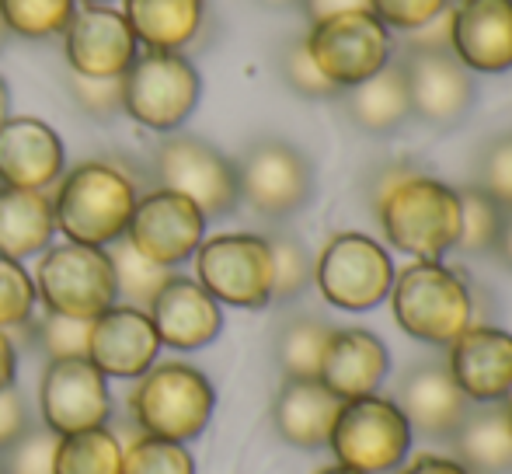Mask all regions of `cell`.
I'll return each mask as SVG.
<instances>
[{"mask_svg": "<svg viewBox=\"0 0 512 474\" xmlns=\"http://www.w3.org/2000/svg\"><path fill=\"white\" fill-rule=\"evenodd\" d=\"M401 474H467L453 457H436V454H422L408 464Z\"/></svg>", "mask_w": 512, "mask_h": 474, "instance_id": "obj_45", "label": "cell"}, {"mask_svg": "<svg viewBox=\"0 0 512 474\" xmlns=\"http://www.w3.org/2000/svg\"><path fill=\"white\" fill-rule=\"evenodd\" d=\"M304 14L310 21L321 18H335V14H349V11H370V0H304Z\"/></svg>", "mask_w": 512, "mask_h": 474, "instance_id": "obj_44", "label": "cell"}, {"mask_svg": "<svg viewBox=\"0 0 512 474\" xmlns=\"http://www.w3.org/2000/svg\"><path fill=\"white\" fill-rule=\"evenodd\" d=\"M279 74H283L286 88L297 91L300 98H338L342 91L321 74V67L310 56L304 35L300 39H290L279 53Z\"/></svg>", "mask_w": 512, "mask_h": 474, "instance_id": "obj_38", "label": "cell"}, {"mask_svg": "<svg viewBox=\"0 0 512 474\" xmlns=\"http://www.w3.org/2000/svg\"><path fill=\"white\" fill-rule=\"evenodd\" d=\"M108 258H112V272H115V304L140 307V311H147L157 293H161V286L175 276L171 269H164V265L150 262L147 255H140L126 237L108 244Z\"/></svg>", "mask_w": 512, "mask_h": 474, "instance_id": "obj_29", "label": "cell"}, {"mask_svg": "<svg viewBox=\"0 0 512 474\" xmlns=\"http://www.w3.org/2000/svg\"><path fill=\"white\" fill-rule=\"evenodd\" d=\"M35 297L63 318L95 321L115 304V272L108 248L91 244H49L35 265Z\"/></svg>", "mask_w": 512, "mask_h": 474, "instance_id": "obj_7", "label": "cell"}, {"mask_svg": "<svg viewBox=\"0 0 512 474\" xmlns=\"http://www.w3.org/2000/svg\"><path fill=\"white\" fill-rule=\"evenodd\" d=\"M67 91L84 116L98 122L122 116V77H81L67 70Z\"/></svg>", "mask_w": 512, "mask_h": 474, "instance_id": "obj_40", "label": "cell"}, {"mask_svg": "<svg viewBox=\"0 0 512 474\" xmlns=\"http://www.w3.org/2000/svg\"><path fill=\"white\" fill-rule=\"evenodd\" d=\"M450 377L467 401L492 405L512 394V335L495 325H471L450 342Z\"/></svg>", "mask_w": 512, "mask_h": 474, "instance_id": "obj_20", "label": "cell"}, {"mask_svg": "<svg viewBox=\"0 0 512 474\" xmlns=\"http://www.w3.org/2000/svg\"><path fill=\"white\" fill-rule=\"evenodd\" d=\"M136 199H140V185L119 161L91 157L63 171V178L56 182V231L74 244L108 248L126 237Z\"/></svg>", "mask_w": 512, "mask_h": 474, "instance_id": "obj_2", "label": "cell"}, {"mask_svg": "<svg viewBox=\"0 0 512 474\" xmlns=\"http://www.w3.org/2000/svg\"><path fill=\"white\" fill-rule=\"evenodd\" d=\"M122 18L143 49L185 53L206 28V0H122Z\"/></svg>", "mask_w": 512, "mask_h": 474, "instance_id": "obj_25", "label": "cell"}, {"mask_svg": "<svg viewBox=\"0 0 512 474\" xmlns=\"http://www.w3.org/2000/svg\"><path fill=\"white\" fill-rule=\"evenodd\" d=\"M126 241L150 262L175 269V265L189 262L199 244L206 241V213L192 199L171 189L140 192L126 227Z\"/></svg>", "mask_w": 512, "mask_h": 474, "instance_id": "obj_13", "label": "cell"}, {"mask_svg": "<svg viewBox=\"0 0 512 474\" xmlns=\"http://www.w3.org/2000/svg\"><path fill=\"white\" fill-rule=\"evenodd\" d=\"M391 251L370 234L338 231L314 258V286L331 307L349 314L373 311L394 286Z\"/></svg>", "mask_w": 512, "mask_h": 474, "instance_id": "obj_6", "label": "cell"}, {"mask_svg": "<svg viewBox=\"0 0 512 474\" xmlns=\"http://www.w3.org/2000/svg\"><path fill=\"white\" fill-rule=\"evenodd\" d=\"M387 373H391V353H387L380 335L366 332V328H331L317 380L338 401L377 394Z\"/></svg>", "mask_w": 512, "mask_h": 474, "instance_id": "obj_23", "label": "cell"}, {"mask_svg": "<svg viewBox=\"0 0 512 474\" xmlns=\"http://www.w3.org/2000/svg\"><path fill=\"white\" fill-rule=\"evenodd\" d=\"M56 217L49 192L0 189V255L25 262L53 244Z\"/></svg>", "mask_w": 512, "mask_h": 474, "instance_id": "obj_27", "label": "cell"}, {"mask_svg": "<svg viewBox=\"0 0 512 474\" xmlns=\"http://www.w3.org/2000/svg\"><path fill=\"white\" fill-rule=\"evenodd\" d=\"M460 196V237L457 248L467 251V255H485V251L495 248V237L502 231V210L492 196L471 185V189H457Z\"/></svg>", "mask_w": 512, "mask_h": 474, "instance_id": "obj_34", "label": "cell"}, {"mask_svg": "<svg viewBox=\"0 0 512 474\" xmlns=\"http://www.w3.org/2000/svg\"><path fill=\"white\" fill-rule=\"evenodd\" d=\"M331 339V325L310 314H297V318L283 321L276 335V363L283 370V377L310 380L321 370L324 346Z\"/></svg>", "mask_w": 512, "mask_h": 474, "instance_id": "obj_30", "label": "cell"}, {"mask_svg": "<svg viewBox=\"0 0 512 474\" xmlns=\"http://www.w3.org/2000/svg\"><path fill=\"white\" fill-rule=\"evenodd\" d=\"M39 415L56 436L105 426L112 415L108 377L91 359H53L39 384Z\"/></svg>", "mask_w": 512, "mask_h": 474, "instance_id": "obj_14", "label": "cell"}, {"mask_svg": "<svg viewBox=\"0 0 512 474\" xmlns=\"http://www.w3.org/2000/svg\"><path fill=\"white\" fill-rule=\"evenodd\" d=\"M32 412H28L25 398H21L18 387H7L0 391V450L11 447L18 436H25L32 429Z\"/></svg>", "mask_w": 512, "mask_h": 474, "instance_id": "obj_43", "label": "cell"}, {"mask_svg": "<svg viewBox=\"0 0 512 474\" xmlns=\"http://www.w3.org/2000/svg\"><path fill=\"white\" fill-rule=\"evenodd\" d=\"M310 56L338 91L356 88L394 60V35L373 11H349L310 21Z\"/></svg>", "mask_w": 512, "mask_h": 474, "instance_id": "obj_11", "label": "cell"}, {"mask_svg": "<svg viewBox=\"0 0 512 474\" xmlns=\"http://www.w3.org/2000/svg\"><path fill=\"white\" fill-rule=\"evenodd\" d=\"M394 405L408 419L411 433L429 440H450L471 412V401L443 363H418L415 370H408L398 384Z\"/></svg>", "mask_w": 512, "mask_h": 474, "instance_id": "obj_22", "label": "cell"}, {"mask_svg": "<svg viewBox=\"0 0 512 474\" xmlns=\"http://www.w3.org/2000/svg\"><path fill=\"white\" fill-rule=\"evenodd\" d=\"M154 182L157 189H171L192 199L206 213V220L230 217L241 203L234 161L220 154L213 143L189 133H168L157 143Z\"/></svg>", "mask_w": 512, "mask_h": 474, "instance_id": "obj_10", "label": "cell"}, {"mask_svg": "<svg viewBox=\"0 0 512 474\" xmlns=\"http://www.w3.org/2000/svg\"><path fill=\"white\" fill-rule=\"evenodd\" d=\"M11 39V32H7V25H4V18H0V49H4V42Z\"/></svg>", "mask_w": 512, "mask_h": 474, "instance_id": "obj_51", "label": "cell"}, {"mask_svg": "<svg viewBox=\"0 0 512 474\" xmlns=\"http://www.w3.org/2000/svg\"><path fill=\"white\" fill-rule=\"evenodd\" d=\"M216 408V391L199 366L171 359L154 363L129 391V415L143 436L189 443L206 433Z\"/></svg>", "mask_w": 512, "mask_h": 474, "instance_id": "obj_3", "label": "cell"}, {"mask_svg": "<svg viewBox=\"0 0 512 474\" xmlns=\"http://www.w3.org/2000/svg\"><path fill=\"white\" fill-rule=\"evenodd\" d=\"M203 98V77L185 53L143 49L122 74V116L154 133H178Z\"/></svg>", "mask_w": 512, "mask_h": 474, "instance_id": "obj_5", "label": "cell"}, {"mask_svg": "<svg viewBox=\"0 0 512 474\" xmlns=\"http://www.w3.org/2000/svg\"><path fill=\"white\" fill-rule=\"evenodd\" d=\"M272 251V304H290L304 297L307 286L314 283V258L304 248V241L293 234H269Z\"/></svg>", "mask_w": 512, "mask_h": 474, "instance_id": "obj_33", "label": "cell"}, {"mask_svg": "<svg viewBox=\"0 0 512 474\" xmlns=\"http://www.w3.org/2000/svg\"><path fill=\"white\" fill-rule=\"evenodd\" d=\"M192 258L196 283L220 307L262 311L272 304V251L262 234H216Z\"/></svg>", "mask_w": 512, "mask_h": 474, "instance_id": "obj_12", "label": "cell"}, {"mask_svg": "<svg viewBox=\"0 0 512 474\" xmlns=\"http://www.w3.org/2000/svg\"><path fill=\"white\" fill-rule=\"evenodd\" d=\"M370 11L384 21L391 32H418L422 25L436 21L450 11V0H370Z\"/></svg>", "mask_w": 512, "mask_h": 474, "instance_id": "obj_42", "label": "cell"}, {"mask_svg": "<svg viewBox=\"0 0 512 474\" xmlns=\"http://www.w3.org/2000/svg\"><path fill=\"white\" fill-rule=\"evenodd\" d=\"M14 373H18V346L7 332H0V391L14 387Z\"/></svg>", "mask_w": 512, "mask_h": 474, "instance_id": "obj_46", "label": "cell"}, {"mask_svg": "<svg viewBox=\"0 0 512 474\" xmlns=\"http://www.w3.org/2000/svg\"><path fill=\"white\" fill-rule=\"evenodd\" d=\"M35 279L14 258L0 255V332H18L35 318Z\"/></svg>", "mask_w": 512, "mask_h": 474, "instance_id": "obj_37", "label": "cell"}, {"mask_svg": "<svg viewBox=\"0 0 512 474\" xmlns=\"http://www.w3.org/2000/svg\"><path fill=\"white\" fill-rule=\"evenodd\" d=\"M506 408H509V422H512V394H509V405Z\"/></svg>", "mask_w": 512, "mask_h": 474, "instance_id": "obj_53", "label": "cell"}, {"mask_svg": "<svg viewBox=\"0 0 512 474\" xmlns=\"http://www.w3.org/2000/svg\"><path fill=\"white\" fill-rule=\"evenodd\" d=\"M60 436L46 426H32L25 436L0 450V474H53Z\"/></svg>", "mask_w": 512, "mask_h": 474, "instance_id": "obj_39", "label": "cell"}, {"mask_svg": "<svg viewBox=\"0 0 512 474\" xmlns=\"http://www.w3.org/2000/svg\"><path fill=\"white\" fill-rule=\"evenodd\" d=\"M478 189L492 196L502 210H512V133L485 147L478 164Z\"/></svg>", "mask_w": 512, "mask_h": 474, "instance_id": "obj_41", "label": "cell"}, {"mask_svg": "<svg viewBox=\"0 0 512 474\" xmlns=\"http://www.w3.org/2000/svg\"><path fill=\"white\" fill-rule=\"evenodd\" d=\"M450 53L471 74L512 70V0H450Z\"/></svg>", "mask_w": 512, "mask_h": 474, "instance_id": "obj_17", "label": "cell"}, {"mask_svg": "<svg viewBox=\"0 0 512 474\" xmlns=\"http://www.w3.org/2000/svg\"><path fill=\"white\" fill-rule=\"evenodd\" d=\"M161 346L196 353L223 332V307L189 276H171L147 307Z\"/></svg>", "mask_w": 512, "mask_h": 474, "instance_id": "obj_21", "label": "cell"}, {"mask_svg": "<svg viewBox=\"0 0 512 474\" xmlns=\"http://www.w3.org/2000/svg\"><path fill=\"white\" fill-rule=\"evenodd\" d=\"M67 171V150L49 122L11 116L0 126V189L46 192Z\"/></svg>", "mask_w": 512, "mask_h": 474, "instance_id": "obj_18", "label": "cell"}, {"mask_svg": "<svg viewBox=\"0 0 512 474\" xmlns=\"http://www.w3.org/2000/svg\"><path fill=\"white\" fill-rule=\"evenodd\" d=\"M373 213L387 241L418 262H443L460 237V196L453 185L411 168L391 164L373 185Z\"/></svg>", "mask_w": 512, "mask_h": 474, "instance_id": "obj_1", "label": "cell"}, {"mask_svg": "<svg viewBox=\"0 0 512 474\" xmlns=\"http://www.w3.org/2000/svg\"><path fill=\"white\" fill-rule=\"evenodd\" d=\"M411 116L429 126H453L474 105V77L450 49H408L401 60Z\"/></svg>", "mask_w": 512, "mask_h": 474, "instance_id": "obj_15", "label": "cell"}, {"mask_svg": "<svg viewBox=\"0 0 512 474\" xmlns=\"http://www.w3.org/2000/svg\"><path fill=\"white\" fill-rule=\"evenodd\" d=\"M60 39L67 70L81 77H122L140 56V42L129 32L122 11L112 4L74 11Z\"/></svg>", "mask_w": 512, "mask_h": 474, "instance_id": "obj_16", "label": "cell"}, {"mask_svg": "<svg viewBox=\"0 0 512 474\" xmlns=\"http://www.w3.org/2000/svg\"><path fill=\"white\" fill-rule=\"evenodd\" d=\"M77 11V0H0V18L18 39H60Z\"/></svg>", "mask_w": 512, "mask_h": 474, "instance_id": "obj_32", "label": "cell"}, {"mask_svg": "<svg viewBox=\"0 0 512 474\" xmlns=\"http://www.w3.org/2000/svg\"><path fill=\"white\" fill-rule=\"evenodd\" d=\"M84 7H95V4H115V0H81Z\"/></svg>", "mask_w": 512, "mask_h": 474, "instance_id": "obj_52", "label": "cell"}, {"mask_svg": "<svg viewBox=\"0 0 512 474\" xmlns=\"http://www.w3.org/2000/svg\"><path fill=\"white\" fill-rule=\"evenodd\" d=\"M495 255H499L502 265H509L512 269V210H506V217H502V231L495 237Z\"/></svg>", "mask_w": 512, "mask_h": 474, "instance_id": "obj_47", "label": "cell"}, {"mask_svg": "<svg viewBox=\"0 0 512 474\" xmlns=\"http://www.w3.org/2000/svg\"><path fill=\"white\" fill-rule=\"evenodd\" d=\"M411 426L391 398L366 394V398L342 401L335 429H331V454L338 464L366 474H387L408 461Z\"/></svg>", "mask_w": 512, "mask_h": 474, "instance_id": "obj_8", "label": "cell"}, {"mask_svg": "<svg viewBox=\"0 0 512 474\" xmlns=\"http://www.w3.org/2000/svg\"><path fill=\"white\" fill-rule=\"evenodd\" d=\"M450 443L467 474H512V422L502 401L471 408Z\"/></svg>", "mask_w": 512, "mask_h": 474, "instance_id": "obj_26", "label": "cell"}, {"mask_svg": "<svg viewBox=\"0 0 512 474\" xmlns=\"http://www.w3.org/2000/svg\"><path fill=\"white\" fill-rule=\"evenodd\" d=\"M342 98L349 119L359 129H366V133H391V129H398L411 116L405 74H401V63L394 60L373 77H366L363 84L345 88Z\"/></svg>", "mask_w": 512, "mask_h": 474, "instance_id": "obj_28", "label": "cell"}, {"mask_svg": "<svg viewBox=\"0 0 512 474\" xmlns=\"http://www.w3.org/2000/svg\"><path fill=\"white\" fill-rule=\"evenodd\" d=\"M265 7H300L304 0H262Z\"/></svg>", "mask_w": 512, "mask_h": 474, "instance_id": "obj_50", "label": "cell"}, {"mask_svg": "<svg viewBox=\"0 0 512 474\" xmlns=\"http://www.w3.org/2000/svg\"><path fill=\"white\" fill-rule=\"evenodd\" d=\"M91 321L63 318V314L46 311L42 318L28 321V346H35L42 356L53 359H88Z\"/></svg>", "mask_w": 512, "mask_h": 474, "instance_id": "obj_35", "label": "cell"}, {"mask_svg": "<svg viewBox=\"0 0 512 474\" xmlns=\"http://www.w3.org/2000/svg\"><path fill=\"white\" fill-rule=\"evenodd\" d=\"M317 474H366V471H356V468H345V464H331V468H321Z\"/></svg>", "mask_w": 512, "mask_h": 474, "instance_id": "obj_49", "label": "cell"}, {"mask_svg": "<svg viewBox=\"0 0 512 474\" xmlns=\"http://www.w3.org/2000/svg\"><path fill=\"white\" fill-rule=\"evenodd\" d=\"M342 401L328 391L317 377L297 380L286 377L272 401V426L290 447L321 450L328 447Z\"/></svg>", "mask_w": 512, "mask_h": 474, "instance_id": "obj_24", "label": "cell"}, {"mask_svg": "<svg viewBox=\"0 0 512 474\" xmlns=\"http://www.w3.org/2000/svg\"><path fill=\"white\" fill-rule=\"evenodd\" d=\"M11 119V91H7V81L0 77V126Z\"/></svg>", "mask_w": 512, "mask_h": 474, "instance_id": "obj_48", "label": "cell"}, {"mask_svg": "<svg viewBox=\"0 0 512 474\" xmlns=\"http://www.w3.org/2000/svg\"><path fill=\"white\" fill-rule=\"evenodd\" d=\"M398 328L425 346H450L464 328L474 325L471 286L443 262H411L394 272L387 293Z\"/></svg>", "mask_w": 512, "mask_h": 474, "instance_id": "obj_4", "label": "cell"}, {"mask_svg": "<svg viewBox=\"0 0 512 474\" xmlns=\"http://www.w3.org/2000/svg\"><path fill=\"white\" fill-rule=\"evenodd\" d=\"M237 196L265 220H286L314 199V168L293 143L265 136L234 161Z\"/></svg>", "mask_w": 512, "mask_h": 474, "instance_id": "obj_9", "label": "cell"}, {"mask_svg": "<svg viewBox=\"0 0 512 474\" xmlns=\"http://www.w3.org/2000/svg\"><path fill=\"white\" fill-rule=\"evenodd\" d=\"M161 339L147 311L129 304H112L91 321L88 359L115 380H136L157 363Z\"/></svg>", "mask_w": 512, "mask_h": 474, "instance_id": "obj_19", "label": "cell"}, {"mask_svg": "<svg viewBox=\"0 0 512 474\" xmlns=\"http://www.w3.org/2000/svg\"><path fill=\"white\" fill-rule=\"evenodd\" d=\"M119 474H196V457L189 454L185 443L140 433L129 447H122Z\"/></svg>", "mask_w": 512, "mask_h": 474, "instance_id": "obj_36", "label": "cell"}, {"mask_svg": "<svg viewBox=\"0 0 512 474\" xmlns=\"http://www.w3.org/2000/svg\"><path fill=\"white\" fill-rule=\"evenodd\" d=\"M122 443L112 429H84V433L60 436L53 457V474H119Z\"/></svg>", "mask_w": 512, "mask_h": 474, "instance_id": "obj_31", "label": "cell"}]
</instances>
